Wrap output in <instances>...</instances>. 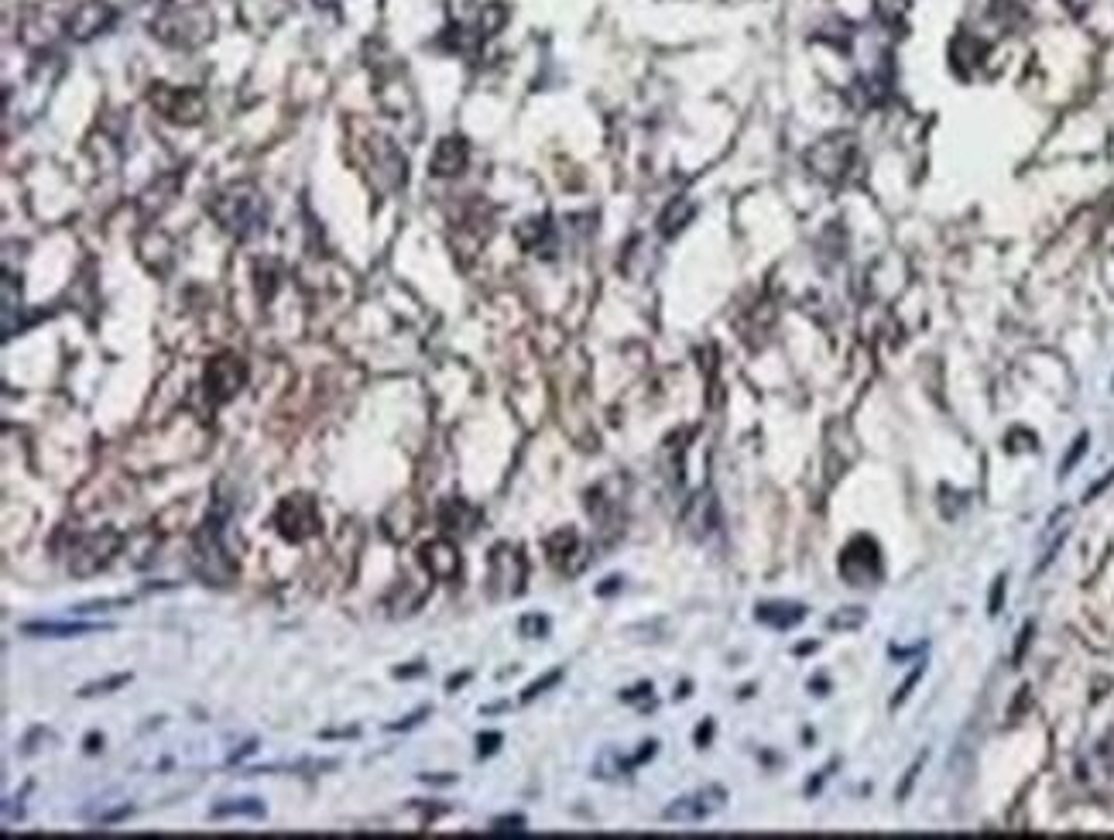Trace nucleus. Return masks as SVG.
<instances>
[{"label": "nucleus", "instance_id": "1", "mask_svg": "<svg viewBox=\"0 0 1114 840\" xmlns=\"http://www.w3.org/2000/svg\"><path fill=\"white\" fill-rule=\"evenodd\" d=\"M227 522H230V504L216 498V504L206 511V522L199 525V532L192 535V570L210 587H230L237 580V556L227 546Z\"/></svg>", "mask_w": 1114, "mask_h": 840}, {"label": "nucleus", "instance_id": "2", "mask_svg": "<svg viewBox=\"0 0 1114 840\" xmlns=\"http://www.w3.org/2000/svg\"><path fill=\"white\" fill-rule=\"evenodd\" d=\"M206 210L234 240H254L268 230V203L254 182H230L206 199Z\"/></svg>", "mask_w": 1114, "mask_h": 840}, {"label": "nucleus", "instance_id": "3", "mask_svg": "<svg viewBox=\"0 0 1114 840\" xmlns=\"http://www.w3.org/2000/svg\"><path fill=\"white\" fill-rule=\"evenodd\" d=\"M120 549H124V535H120L117 528H100V532L79 535V539L72 542L66 566L72 576H93V573L107 570V566L120 556Z\"/></svg>", "mask_w": 1114, "mask_h": 840}, {"label": "nucleus", "instance_id": "4", "mask_svg": "<svg viewBox=\"0 0 1114 840\" xmlns=\"http://www.w3.org/2000/svg\"><path fill=\"white\" fill-rule=\"evenodd\" d=\"M271 525H275V532L282 535L285 542H309L312 535H319V528H323L316 498H312V494H288V498L278 501L275 515H271Z\"/></svg>", "mask_w": 1114, "mask_h": 840}, {"label": "nucleus", "instance_id": "5", "mask_svg": "<svg viewBox=\"0 0 1114 840\" xmlns=\"http://www.w3.org/2000/svg\"><path fill=\"white\" fill-rule=\"evenodd\" d=\"M148 103L155 107L158 117H165L168 124H199L206 114V96L196 86H172V83H155L148 90Z\"/></svg>", "mask_w": 1114, "mask_h": 840}, {"label": "nucleus", "instance_id": "6", "mask_svg": "<svg viewBox=\"0 0 1114 840\" xmlns=\"http://www.w3.org/2000/svg\"><path fill=\"white\" fill-rule=\"evenodd\" d=\"M247 360L237 354H216L203 371V391L210 405H227L247 384Z\"/></svg>", "mask_w": 1114, "mask_h": 840}, {"label": "nucleus", "instance_id": "7", "mask_svg": "<svg viewBox=\"0 0 1114 840\" xmlns=\"http://www.w3.org/2000/svg\"><path fill=\"white\" fill-rule=\"evenodd\" d=\"M727 806V792L720 786H707L700 792H689V796H679L676 803H669L662 810L665 823H700L710 820L713 813H720Z\"/></svg>", "mask_w": 1114, "mask_h": 840}, {"label": "nucleus", "instance_id": "8", "mask_svg": "<svg viewBox=\"0 0 1114 840\" xmlns=\"http://www.w3.org/2000/svg\"><path fill=\"white\" fill-rule=\"evenodd\" d=\"M117 21V11L114 4H107V0H86V4H79L76 11L69 14L66 21V35L72 42L86 45L93 42L96 35H103V31H110Z\"/></svg>", "mask_w": 1114, "mask_h": 840}, {"label": "nucleus", "instance_id": "9", "mask_svg": "<svg viewBox=\"0 0 1114 840\" xmlns=\"http://www.w3.org/2000/svg\"><path fill=\"white\" fill-rule=\"evenodd\" d=\"M525 587V556L515 546H498L491 552V594L515 597Z\"/></svg>", "mask_w": 1114, "mask_h": 840}, {"label": "nucleus", "instance_id": "10", "mask_svg": "<svg viewBox=\"0 0 1114 840\" xmlns=\"http://www.w3.org/2000/svg\"><path fill=\"white\" fill-rule=\"evenodd\" d=\"M683 525L689 528L693 539H710L713 532L720 528V504L713 491H700L693 494L683 511Z\"/></svg>", "mask_w": 1114, "mask_h": 840}, {"label": "nucleus", "instance_id": "11", "mask_svg": "<svg viewBox=\"0 0 1114 840\" xmlns=\"http://www.w3.org/2000/svg\"><path fill=\"white\" fill-rule=\"evenodd\" d=\"M419 563L426 566V573L432 580H456L460 576V552H456L453 542L446 539H432L419 546Z\"/></svg>", "mask_w": 1114, "mask_h": 840}, {"label": "nucleus", "instance_id": "12", "mask_svg": "<svg viewBox=\"0 0 1114 840\" xmlns=\"http://www.w3.org/2000/svg\"><path fill=\"white\" fill-rule=\"evenodd\" d=\"M470 162V144L463 138H443L436 144V155H432V175L439 179H453L460 175Z\"/></svg>", "mask_w": 1114, "mask_h": 840}, {"label": "nucleus", "instance_id": "13", "mask_svg": "<svg viewBox=\"0 0 1114 840\" xmlns=\"http://www.w3.org/2000/svg\"><path fill=\"white\" fill-rule=\"evenodd\" d=\"M114 624H90V621H28L21 624L24 635L31 638H79L93 631H110Z\"/></svg>", "mask_w": 1114, "mask_h": 840}, {"label": "nucleus", "instance_id": "14", "mask_svg": "<svg viewBox=\"0 0 1114 840\" xmlns=\"http://www.w3.org/2000/svg\"><path fill=\"white\" fill-rule=\"evenodd\" d=\"M477 508H470L467 501L460 498H450L439 504V525H443L446 535H456V539H463V535H470L477 528Z\"/></svg>", "mask_w": 1114, "mask_h": 840}, {"label": "nucleus", "instance_id": "15", "mask_svg": "<svg viewBox=\"0 0 1114 840\" xmlns=\"http://www.w3.org/2000/svg\"><path fill=\"white\" fill-rule=\"evenodd\" d=\"M546 549H549V559H552L556 570H563L566 576L580 573V563H573V552H583V546H580V539H576L573 528H563V532L552 535V539L546 542Z\"/></svg>", "mask_w": 1114, "mask_h": 840}, {"label": "nucleus", "instance_id": "16", "mask_svg": "<svg viewBox=\"0 0 1114 840\" xmlns=\"http://www.w3.org/2000/svg\"><path fill=\"white\" fill-rule=\"evenodd\" d=\"M755 618L761 624H772V628H792V624H799L806 618V607L803 604H761L755 611Z\"/></svg>", "mask_w": 1114, "mask_h": 840}, {"label": "nucleus", "instance_id": "17", "mask_svg": "<svg viewBox=\"0 0 1114 840\" xmlns=\"http://www.w3.org/2000/svg\"><path fill=\"white\" fill-rule=\"evenodd\" d=\"M693 213H696V206L689 203V199H683V196L672 199V203L665 206L662 216H659V230H662V237H676L679 230H683L686 223L693 220Z\"/></svg>", "mask_w": 1114, "mask_h": 840}, {"label": "nucleus", "instance_id": "18", "mask_svg": "<svg viewBox=\"0 0 1114 840\" xmlns=\"http://www.w3.org/2000/svg\"><path fill=\"white\" fill-rule=\"evenodd\" d=\"M213 820H223V816H264V803L258 799H237V803H220L210 810Z\"/></svg>", "mask_w": 1114, "mask_h": 840}, {"label": "nucleus", "instance_id": "19", "mask_svg": "<svg viewBox=\"0 0 1114 840\" xmlns=\"http://www.w3.org/2000/svg\"><path fill=\"white\" fill-rule=\"evenodd\" d=\"M14 309L21 312V288L14 292V275H4V336L14 333Z\"/></svg>", "mask_w": 1114, "mask_h": 840}, {"label": "nucleus", "instance_id": "20", "mask_svg": "<svg viewBox=\"0 0 1114 840\" xmlns=\"http://www.w3.org/2000/svg\"><path fill=\"white\" fill-rule=\"evenodd\" d=\"M864 618H868L864 607H840V611L830 618V628L833 631H854V628H861Z\"/></svg>", "mask_w": 1114, "mask_h": 840}, {"label": "nucleus", "instance_id": "21", "mask_svg": "<svg viewBox=\"0 0 1114 840\" xmlns=\"http://www.w3.org/2000/svg\"><path fill=\"white\" fill-rule=\"evenodd\" d=\"M127 683H131V672H117V676L103 679V683H86L83 690H79V696H100V693H114L117 686H127Z\"/></svg>", "mask_w": 1114, "mask_h": 840}, {"label": "nucleus", "instance_id": "22", "mask_svg": "<svg viewBox=\"0 0 1114 840\" xmlns=\"http://www.w3.org/2000/svg\"><path fill=\"white\" fill-rule=\"evenodd\" d=\"M518 631H522L525 638H546L549 635V618L546 614H525V618L518 621Z\"/></svg>", "mask_w": 1114, "mask_h": 840}, {"label": "nucleus", "instance_id": "23", "mask_svg": "<svg viewBox=\"0 0 1114 840\" xmlns=\"http://www.w3.org/2000/svg\"><path fill=\"white\" fill-rule=\"evenodd\" d=\"M926 758H929V755H926V751H923V755H919L916 762L909 765V775H905V782H902V786H899V792H895V799H899V803H905V799H909V792H912V786H916V779H919V772H923Z\"/></svg>", "mask_w": 1114, "mask_h": 840}, {"label": "nucleus", "instance_id": "24", "mask_svg": "<svg viewBox=\"0 0 1114 840\" xmlns=\"http://www.w3.org/2000/svg\"><path fill=\"white\" fill-rule=\"evenodd\" d=\"M559 679H563V669H552L546 679H535V683L528 686V690L522 693V700H525V703H528V700H535V696H539V693H546L549 686H556Z\"/></svg>", "mask_w": 1114, "mask_h": 840}, {"label": "nucleus", "instance_id": "25", "mask_svg": "<svg viewBox=\"0 0 1114 840\" xmlns=\"http://www.w3.org/2000/svg\"><path fill=\"white\" fill-rule=\"evenodd\" d=\"M525 830V816H501V820L491 823V834H522Z\"/></svg>", "mask_w": 1114, "mask_h": 840}, {"label": "nucleus", "instance_id": "26", "mask_svg": "<svg viewBox=\"0 0 1114 840\" xmlns=\"http://www.w3.org/2000/svg\"><path fill=\"white\" fill-rule=\"evenodd\" d=\"M131 600H93V604H79L72 607L76 614H93V611H117V607H127Z\"/></svg>", "mask_w": 1114, "mask_h": 840}, {"label": "nucleus", "instance_id": "27", "mask_svg": "<svg viewBox=\"0 0 1114 840\" xmlns=\"http://www.w3.org/2000/svg\"><path fill=\"white\" fill-rule=\"evenodd\" d=\"M919 679H923V666H919V669H912V676H909V679H905V686H899V693H895V696H892V707H899V703H905V700H909V693H912V686H916V683H919Z\"/></svg>", "mask_w": 1114, "mask_h": 840}, {"label": "nucleus", "instance_id": "28", "mask_svg": "<svg viewBox=\"0 0 1114 840\" xmlns=\"http://www.w3.org/2000/svg\"><path fill=\"white\" fill-rule=\"evenodd\" d=\"M477 744H480V748H477V751H480V758H484V755H494V751H498V744H501V734H480V741H477Z\"/></svg>", "mask_w": 1114, "mask_h": 840}, {"label": "nucleus", "instance_id": "29", "mask_svg": "<svg viewBox=\"0 0 1114 840\" xmlns=\"http://www.w3.org/2000/svg\"><path fill=\"white\" fill-rule=\"evenodd\" d=\"M1084 450H1087V436H1080L1077 439V446H1073V453L1067 456V460H1063V474H1067V470L1073 467V463L1080 460V456H1084Z\"/></svg>", "mask_w": 1114, "mask_h": 840}, {"label": "nucleus", "instance_id": "30", "mask_svg": "<svg viewBox=\"0 0 1114 840\" xmlns=\"http://www.w3.org/2000/svg\"><path fill=\"white\" fill-rule=\"evenodd\" d=\"M1001 594H1005V580H998L995 594H991V614H998V611H1001Z\"/></svg>", "mask_w": 1114, "mask_h": 840}, {"label": "nucleus", "instance_id": "31", "mask_svg": "<svg viewBox=\"0 0 1114 840\" xmlns=\"http://www.w3.org/2000/svg\"><path fill=\"white\" fill-rule=\"evenodd\" d=\"M1063 4H1067V7H1070V11H1073V14H1084V11H1087V7H1091V4H1094V0H1063Z\"/></svg>", "mask_w": 1114, "mask_h": 840}]
</instances>
